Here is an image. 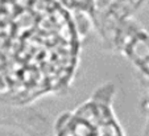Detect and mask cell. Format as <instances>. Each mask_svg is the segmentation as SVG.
<instances>
[{
  "label": "cell",
  "mask_w": 149,
  "mask_h": 136,
  "mask_svg": "<svg viewBox=\"0 0 149 136\" xmlns=\"http://www.w3.org/2000/svg\"><path fill=\"white\" fill-rule=\"evenodd\" d=\"M59 1L71 12L86 15H90L94 4V0H59Z\"/></svg>",
  "instance_id": "cell-3"
},
{
  "label": "cell",
  "mask_w": 149,
  "mask_h": 136,
  "mask_svg": "<svg viewBox=\"0 0 149 136\" xmlns=\"http://www.w3.org/2000/svg\"><path fill=\"white\" fill-rule=\"evenodd\" d=\"M79 38L59 0H0V100L26 105L65 90L75 73Z\"/></svg>",
  "instance_id": "cell-1"
},
{
  "label": "cell",
  "mask_w": 149,
  "mask_h": 136,
  "mask_svg": "<svg viewBox=\"0 0 149 136\" xmlns=\"http://www.w3.org/2000/svg\"><path fill=\"white\" fill-rule=\"evenodd\" d=\"M113 89H99L87 102L58 119L57 136H124L112 111Z\"/></svg>",
  "instance_id": "cell-2"
}]
</instances>
